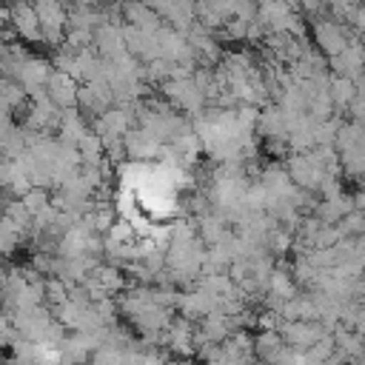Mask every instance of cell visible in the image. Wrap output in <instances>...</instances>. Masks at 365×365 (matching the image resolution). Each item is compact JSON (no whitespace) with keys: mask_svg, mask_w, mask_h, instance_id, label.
Here are the masks:
<instances>
[{"mask_svg":"<svg viewBox=\"0 0 365 365\" xmlns=\"http://www.w3.org/2000/svg\"><path fill=\"white\" fill-rule=\"evenodd\" d=\"M311 29H314V40H317L319 51L325 54V60H328V57H336L351 40H356V34H354L348 26L336 23L331 14H322V17L311 20Z\"/></svg>","mask_w":365,"mask_h":365,"instance_id":"obj_1","label":"cell"},{"mask_svg":"<svg viewBox=\"0 0 365 365\" xmlns=\"http://www.w3.org/2000/svg\"><path fill=\"white\" fill-rule=\"evenodd\" d=\"M46 97L54 108H71L77 106V80L66 71H51L48 83H46Z\"/></svg>","mask_w":365,"mask_h":365,"instance_id":"obj_2","label":"cell"},{"mask_svg":"<svg viewBox=\"0 0 365 365\" xmlns=\"http://www.w3.org/2000/svg\"><path fill=\"white\" fill-rule=\"evenodd\" d=\"M9 23H11V29H14L23 40H43L37 11L31 9L29 0H17V3L9 6Z\"/></svg>","mask_w":365,"mask_h":365,"instance_id":"obj_3","label":"cell"},{"mask_svg":"<svg viewBox=\"0 0 365 365\" xmlns=\"http://www.w3.org/2000/svg\"><path fill=\"white\" fill-rule=\"evenodd\" d=\"M120 14H123V23L140 29V31H148V34H157L163 29V17L154 14L148 6H143L140 0H128V3H120Z\"/></svg>","mask_w":365,"mask_h":365,"instance_id":"obj_4","label":"cell"},{"mask_svg":"<svg viewBox=\"0 0 365 365\" xmlns=\"http://www.w3.org/2000/svg\"><path fill=\"white\" fill-rule=\"evenodd\" d=\"M328 97H331L334 108H348V106L354 103V97H356V86H354V80L331 74V77H328Z\"/></svg>","mask_w":365,"mask_h":365,"instance_id":"obj_5","label":"cell"},{"mask_svg":"<svg viewBox=\"0 0 365 365\" xmlns=\"http://www.w3.org/2000/svg\"><path fill=\"white\" fill-rule=\"evenodd\" d=\"M336 231H339V237H351V240L365 237V211H362V208H351V211L336 222Z\"/></svg>","mask_w":365,"mask_h":365,"instance_id":"obj_6","label":"cell"},{"mask_svg":"<svg viewBox=\"0 0 365 365\" xmlns=\"http://www.w3.org/2000/svg\"><path fill=\"white\" fill-rule=\"evenodd\" d=\"M348 29H351L356 37H365V0L356 3L354 14H351V20H348Z\"/></svg>","mask_w":365,"mask_h":365,"instance_id":"obj_7","label":"cell"},{"mask_svg":"<svg viewBox=\"0 0 365 365\" xmlns=\"http://www.w3.org/2000/svg\"><path fill=\"white\" fill-rule=\"evenodd\" d=\"M9 23V9L6 6H0V31H3V26Z\"/></svg>","mask_w":365,"mask_h":365,"instance_id":"obj_8","label":"cell"}]
</instances>
